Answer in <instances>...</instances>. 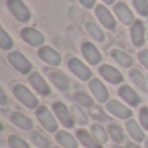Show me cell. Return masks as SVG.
Masks as SVG:
<instances>
[{
	"instance_id": "d6a6232c",
	"label": "cell",
	"mask_w": 148,
	"mask_h": 148,
	"mask_svg": "<svg viewBox=\"0 0 148 148\" xmlns=\"http://www.w3.org/2000/svg\"><path fill=\"white\" fill-rule=\"evenodd\" d=\"M136 12L143 17L148 16V0H131Z\"/></svg>"
},
{
	"instance_id": "83f0119b",
	"label": "cell",
	"mask_w": 148,
	"mask_h": 148,
	"mask_svg": "<svg viewBox=\"0 0 148 148\" xmlns=\"http://www.w3.org/2000/svg\"><path fill=\"white\" fill-rule=\"evenodd\" d=\"M86 30H87V33L90 34V36H91L94 40L99 42V43H103V42L105 40L104 33H103V30L96 25V23H94V22H87V23H86Z\"/></svg>"
},
{
	"instance_id": "8d00e7d4",
	"label": "cell",
	"mask_w": 148,
	"mask_h": 148,
	"mask_svg": "<svg viewBox=\"0 0 148 148\" xmlns=\"http://www.w3.org/2000/svg\"><path fill=\"white\" fill-rule=\"evenodd\" d=\"M78 1L81 3L86 9H91V8H94V5H95V0H78Z\"/></svg>"
},
{
	"instance_id": "b9f144b4",
	"label": "cell",
	"mask_w": 148,
	"mask_h": 148,
	"mask_svg": "<svg viewBox=\"0 0 148 148\" xmlns=\"http://www.w3.org/2000/svg\"><path fill=\"white\" fill-rule=\"evenodd\" d=\"M110 148H122V147H121V146H118V144H114V146H112Z\"/></svg>"
},
{
	"instance_id": "e0dca14e",
	"label": "cell",
	"mask_w": 148,
	"mask_h": 148,
	"mask_svg": "<svg viewBox=\"0 0 148 148\" xmlns=\"http://www.w3.org/2000/svg\"><path fill=\"white\" fill-rule=\"evenodd\" d=\"M113 10H114V14L117 16V18L121 21V23L125 26H130L135 22V18H134V14L129 7L123 3H116L114 7H113Z\"/></svg>"
},
{
	"instance_id": "ba28073f",
	"label": "cell",
	"mask_w": 148,
	"mask_h": 148,
	"mask_svg": "<svg viewBox=\"0 0 148 148\" xmlns=\"http://www.w3.org/2000/svg\"><path fill=\"white\" fill-rule=\"evenodd\" d=\"M68 68L70 69V72H73L74 75H77L81 81H90L92 79V72L90 70V68L87 65H84L81 60L72 57L68 60Z\"/></svg>"
},
{
	"instance_id": "603a6c76",
	"label": "cell",
	"mask_w": 148,
	"mask_h": 148,
	"mask_svg": "<svg viewBox=\"0 0 148 148\" xmlns=\"http://www.w3.org/2000/svg\"><path fill=\"white\" fill-rule=\"evenodd\" d=\"M129 77L133 81V83L142 92L147 94L148 92V79L144 77V74L139 69H131L129 72Z\"/></svg>"
},
{
	"instance_id": "6da1fadb",
	"label": "cell",
	"mask_w": 148,
	"mask_h": 148,
	"mask_svg": "<svg viewBox=\"0 0 148 148\" xmlns=\"http://www.w3.org/2000/svg\"><path fill=\"white\" fill-rule=\"evenodd\" d=\"M12 92L14 95V97L21 103L22 105H25L29 109H35L39 108V100L30 90L23 84H14L12 88Z\"/></svg>"
},
{
	"instance_id": "60d3db41",
	"label": "cell",
	"mask_w": 148,
	"mask_h": 148,
	"mask_svg": "<svg viewBox=\"0 0 148 148\" xmlns=\"http://www.w3.org/2000/svg\"><path fill=\"white\" fill-rule=\"evenodd\" d=\"M144 147L148 148V138H146V140H144Z\"/></svg>"
},
{
	"instance_id": "e575fe53",
	"label": "cell",
	"mask_w": 148,
	"mask_h": 148,
	"mask_svg": "<svg viewBox=\"0 0 148 148\" xmlns=\"http://www.w3.org/2000/svg\"><path fill=\"white\" fill-rule=\"evenodd\" d=\"M90 109H91V116L94 117V120H97V121H105V120H108V117L105 116L104 110H103L101 108L92 107V108H90Z\"/></svg>"
},
{
	"instance_id": "4dcf8cb0",
	"label": "cell",
	"mask_w": 148,
	"mask_h": 148,
	"mask_svg": "<svg viewBox=\"0 0 148 148\" xmlns=\"http://www.w3.org/2000/svg\"><path fill=\"white\" fill-rule=\"evenodd\" d=\"M14 46V42H13L12 36L8 35V33L4 29H0V48L8 51V49H12Z\"/></svg>"
},
{
	"instance_id": "7402d4cb",
	"label": "cell",
	"mask_w": 148,
	"mask_h": 148,
	"mask_svg": "<svg viewBox=\"0 0 148 148\" xmlns=\"http://www.w3.org/2000/svg\"><path fill=\"white\" fill-rule=\"evenodd\" d=\"M77 139L84 148H103V146L91 135V133L83 129L77 130Z\"/></svg>"
},
{
	"instance_id": "44dd1931",
	"label": "cell",
	"mask_w": 148,
	"mask_h": 148,
	"mask_svg": "<svg viewBox=\"0 0 148 148\" xmlns=\"http://www.w3.org/2000/svg\"><path fill=\"white\" fill-rule=\"evenodd\" d=\"M57 144L61 148H78V139L65 130H60L55 135Z\"/></svg>"
},
{
	"instance_id": "30bf717a",
	"label": "cell",
	"mask_w": 148,
	"mask_h": 148,
	"mask_svg": "<svg viewBox=\"0 0 148 148\" xmlns=\"http://www.w3.org/2000/svg\"><path fill=\"white\" fill-rule=\"evenodd\" d=\"M38 56L49 66H59L61 64V56L57 51L48 46H42L38 49Z\"/></svg>"
},
{
	"instance_id": "f546056e",
	"label": "cell",
	"mask_w": 148,
	"mask_h": 148,
	"mask_svg": "<svg viewBox=\"0 0 148 148\" xmlns=\"http://www.w3.org/2000/svg\"><path fill=\"white\" fill-rule=\"evenodd\" d=\"M73 100L77 103V104L81 105V107H84V108H92L94 107V99L83 91L75 92V94L73 95Z\"/></svg>"
},
{
	"instance_id": "ab89813d",
	"label": "cell",
	"mask_w": 148,
	"mask_h": 148,
	"mask_svg": "<svg viewBox=\"0 0 148 148\" xmlns=\"http://www.w3.org/2000/svg\"><path fill=\"white\" fill-rule=\"evenodd\" d=\"M103 1H104L107 5H112V4H114V0H103Z\"/></svg>"
},
{
	"instance_id": "5bb4252c",
	"label": "cell",
	"mask_w": 148,
	"mask_h": 148,
	"mask_svg": "<svg viewBox=\"0 0 148 148\" xmlns=\"http://www.w3.org/2000/svg\"><path fill=\"white\" fill-rule=\"evenodd\" d=\"M95 14H96L97 20L100 21V23H101L105 29H108V30H114L116 29L114 17H113L112 13L109 12V9L105 8L103 4L96 5V8H95Z\"/></svg>"
},
{
	"instance_id": "d590c367",
	"label": "cell",
	"mask_w": 148,
	"mask_h": 148,
	"mask_svg": "<svg viewBox=\"0 0 148 148\" xmlns=\"http://www.w3.org/2000/svg\"><path fill=\"white\" fill-rule=\"evenodd\" d=\"M138 59L144 68L148 70V49H142L138 53Z\"/></svg>"
},
{
	"instance_id": "2e32d148",
	"label": "cell",
	"mask_w": 148,
	"mask_h": 148,
	"mask_svg": "<svg viewBox=\"0 0 148 148\" xmlns=\"http://www.w3.org/2000/svg\"><path fill=\"white\" fill-rule=\"evenodd\" d=\"M131 40L135 47H143L146 43V26L143 21L135 20L131 25Z\"/></svg>"
},
{
	"instance_id": "9a60e30c",
	"label": "cell",
	"mask_w": 148,
	"mask_h": 148,
	"mask_svg": "<svg viewBox=\"0 0 148 148\" xmlns=\"http://www.w3.org/2000/svg\"><path fill=\"white\" fill-rule=\"evenodd\" d=\"M81 52L83 55L84 60L91 65H97L101 61V53L99 52V49L90 42H84L81 46Z\"/></svg>"
},
{
	"instance_id": "4316f807",
	"label": "cell",
	"mask_w": 148,
	"mask_h": 148,
	"mask_svg": "<svg viewBox=\"0 0 148 148\" xmlns=\"http://www.w3.org/2000/svg\"><path fill=\"white\" fill-rule=\"evenodd\" d=\"M70 112H72L73 120L77 125L79 126H86L88 123V116L86 114V112L83 110V108L79 104H72L70 107Z\"/></svg>"
},
{
	"instance_id": "f35d334b",
	"label": "cell",
	"mask_w": 148,
	"mask_h": 148,
	"mask_svg": "<svg viewBox=\"0 0 148 148\" xmlns=\"http://www.w3.org/2000/svg\"><path fill=\"white\" fill-rule=\"evenodd\" d=\"M125 148H140V147H139L135 142H130V143H126Z\"/></svg>"
},
{
	"instance_id": "3957f363",
	"label": "cell",
	"mask_w": 148,
	"mask_h": 148,
	"mask_svg": "<svg viewBox=\"0 0 148 148\" xmlns=\"http://www.w3.org/2000/svg\"><path fill=\"white\" fill-rule=\"evenodd\" d=\"M52 110H53V114L56 116V118L59 120V122L61 123L64 127L66 129H73L75 122L73 120V116L70 109L61 101H56L52 105Z\"/></svg>"
},
{
	"instance_id": "4fadbf2b",
	"label": "cell",
	"mask_w": 148,
	"mask_h": 148,
	"mask_svg": "<svg viewBox=\"0 0 148 148\" xmlns=\"http://www.w3.org/2000/svg\"><path fill=\"white\" fill-rule=\"evenodd\" d=\"M125 129L126 133L129 134L131 139L135 143H142L146 140V134H144V129L142 127V125L139 122H136L135 120H126L125 123Z\"/></svg>"
},
{
	"instance_id": "74e56055",
	"label": "cell",
	"mask_w": 148,
	"mask_h": 148,
	"mask_svg": "<svg viewBox=\"0 0 148 148\" xmlns=\"http://www.w3.org/2000/svg\"><path fill=\"white\" fill-rule=\"evenodd\" d=\"M7 103H8V99H7V95H5V92H4V90H0V104L1 105H7Z\"/></svg>"
},
{
	"instance_id": "277c9868",
	"label": "cell",
	"mask_w": 148,
	"mask_h": 148,
	"mask_svg": "<svg viewBox=\"0 0 148 148\" xmlns=\"http://www.w3.org/2000/svg\"><path fill=\"white\" fill-rule=\"evenodd\" d=\"M8 60H9L10 65L21 74H30L33 65L31 62L21 53L20 51H12L8 55Z\"/></svg>"
},
{
	"instance_id": "7a4b0ae2",
	"label": "cell",
	"mask_w": 148,
	"mask_h": 148,
	"mask_svg": "<svg viewBox=\"0 0 148 148\" xmlns=\"http://www.w3.org/2000/svg\"><path fill=\"white\" fill-rule=\"evenodd\" d=\"M36 120L39 121V123L42 125V127L48 133H57V129H59V123H57V118L56 116H53V113L46 107V105H42V107L36 108Z\"/></svg>"
},
{
	"instance_id": "5b68a950",
	"label": "cell",
	"mask_w": 148,
	"mask_h": 148,
	"mask_svg": "<svg viewBox=\"0 0 148 148\" xmlns=\"http://www.w3.org/2000/svg\"><path fill=\"white\" fill-rule=\"evenodd\" d=\"M105 110L109 114L114 116V117L120 118V120H130L131 116H133V110L127 105L122 104L118 100H109L105 104Z\"/></svg>"
},
{
	"instance_id": "7c38bea8",
	"label": "cell",
	"mask_w": 148,
	"mask_h": 148,
	"mask_svg": "<svg viewBox=\"0 0 148 148\" xmlns=\"http://www.w3.org/2000/svg\"><path fill=\"white\" fill-rule=\"evenodd\" d=\"M99 74L101 75V78H104L105 81L112 84H120L121 82H123L122 73L118 69H116L114 66H112V65H108V64L101 65L99 69Z\"/></svg>"
},
{
	"instance_id": "ac0fdd59",
	"label": "cell",
	"mask_w": 148,
	"mask_h": 148,
	"mask_svg": "<svg viewBox=\"0 0 148 148\" xmlns=\"http://www.w3.org/2000/svg\"><path fill=\"white\" fill-rule=\"evenodd\" d=\"M118 95L130 107H138L140 104V96L135 92V90H133L129 84H122L118 88Z\"/></svg>"
},
{
	"instance_id": "d6986e66",
	"label": "cell",
	"mask_w": 148,
	"mask_h": 148,
	"mask_svg": "<svg viewBox=\"0 0 148 148\" xmlns=\"http://www.w3.org/2000/svg\"><path fill=\"white\" fill-rule=\"evenodd\" d=\"M47 75H48V79L52 82L55 87L60 91H68L69 90V78L65 75L60 70H49L47 72Z\"/></svg>"
},
{
	"instance_id": "d4e9b609",
	"label": "cell",
	"mask_w": 148,
	"mask_h": 148,
	"mask_svg": "<svg viewBox=\"0 0 148 148\" xmlns=\"http://www.w3.org/2000/svg\"><path fill=\"white\" fill-rule=\"evenodd\" d=\"M90 133H91V135L94 136L101 146L108 143L109 134H108L107 129H104L101 125H99V123H92V125L90 126Z\"/></svg>"
},
{
	"instance_id": "836d02e7",
	"label": "cell",
	"mask_w": 148,
	"mask_h": 148,
	"mask_svg": "<svg viewBox=\"0 0 148 148\" xmlns=\"http://www.w3.org/2000/svg\"><path fill=\"white\" fill-rule=\"evenodd\" d=\"M139 123L144 130H148V107H142L139 110Z\"/></svg>"
},
{
	"instance_id": "9c48e42d",
	"label": "cell",
	"mask_w": 148,
	"mask_h": 148,
	"mask_svg": "<svg viewBox=\"0 0 148 148\" xmlns=\"http://www.w3.org/2000/svg\"><path fill=\"white\" fill-rule=\"evenodd\" d=\"M20 35H21V38L25 40V43H27L29 46H31V47H42L44 40H46L43 34L33 27L22 29Z\"/></svg>"
},
{
	"instance_id": "52a82bcc",
	"label": "cell",
	"mask_w": 148,
	"mask_h": 148,
	"mask_svg": "<svg viewBox=\"0 0 148 148\" xmlns=\"http://www.w3.org/2000/svg\"><path fill=\"white\" fill-rule=\"evenodd\" d=\"M88 88L91 91V94L94 95L95 100L100 104L103 103H108V99H109V92H108V88L104 86L100 79L97 78H92L90 79L88 82Z\"/></svg>"
},
{
	"instance_id": "cb8c5ba5",
	"label": "cell",
	"mask_w": 148,
	"mask_h": 148,
	"mask_svg": "<svg viewBox=\"0 0 148 148\" xmlns=\"http://www.w3.org/2000/svg\"><path fill=\"white\" fill-rule=\"evenodd\" d=\"M110 57H112L117 64H120L121 66H123V68H130L134 62L133 57H131L130 55H127L126 52L121 51V49H118V48H113L112 51H110Z\"/></svg>"
},
{
	"instance_id": "8fae6325",
	"label": "cell",
	"mask_w": 148,
	"mask_h": 148,
	"mask_svg": "<svg viewBox=\"0 0 148 148\" xmlns=\"http://www.w3.org/2000/svg\"><path fill=\"white\" fill-rule=\"evenodd\" d=\"M29 82L33 86V88L38 94H40L42 96L51 95V87H49V84L44 81V78L38 72H31L29 74Z\"/></svg>"
},
{
	"instance_id": "8992f818",
	"label": "cell",
	"mask_w": 148,
	"mask_h": 148,
	"mask_svg": "<svg viewBox=\"0 0 148 148\" xmlns=\"http://www.w3.org/2000/svg\"><path fill=\"white\" fill-rule=\"evenodd\" d=\"M7 5L9 8L10 13L17 18L20 22H27L31 18V13L29 8L22 0H8Z\"/></svg>"
},
{
	"instance_id": "7bdbcfd3",
	"label": "cell",
	"mask_w": 148,
	"mask_h": 148,
	"mask_svg": "<svg viewBox=\"0 0 148 148\" xmlns=\"http://www.w3.org/2000/svg\"><path fill=\"white\" fill-rule=\"evenodd\" d=\"M52 148H59V147H52Z\"/></svg>"
},
{
	"instance_id": "ffe728a7",
	"label": "cell",
	"mask_w": 148,
	"mask_h": 148,
	"mask_svg": "<svg viewBox=\"0 0 148 148\" xmlns=\"http://www.w3.org/2000/svg\"><path fill=\"white\" fill-rule=\"evenodd\" d=\"M9 120H10V122H12L13 125L17 126V127L21 129V130L30 131V130H33V127H34L33 121H31L27 116H25L23 113H21V112L10 113Z\"/></svg>"
},
{
	"instance_id": "484cf974",
	"label": "cell",
	"mask_w": 148,
	"mask_h": 148,
	"mask_svg": "<svg viewBox=\"0 0 148 148\" xmlns=\"http://www.w3.org/2000/svg\"><path fill=\"white\" fill-rule=\"evenodd\" d=\"M107 130H108V134H109L110 139H112L116 144H121L125 142V131H123L122 126H120L118 123H116V122L109 123Z\"/></svg>"
},
{
	"instance_id": "f1b7e54d",
	"label": "cell",
	"mask_w": 148,
	"mask_h": 148,
	"mask_svg": "<svg viewBox=\"0 0 148 148\" xmlns=\"http://www.w3.org/2000/svg\"><path fill=\"white\" fill-rule=\"evenodd\" d=\"M30 142L36 148H51L49 140L42 133H39V131H33L30 134Z\"/></svg>"
},
{
	"instance_id": "1f68e13d",
	"label": "cell",
	"mask_w": 148,
	"mask_h": 148,
	"mask_svg": "<svg viewBox=\"0 0 148 148\" xmlns=\"http://www.w3.org/2000/svg\"><path fill=\"white\" fill-rule=\"evenodd\" d=\"M8 144L10 148H30L29 143L18 135H9L8 136Z\"/></svg>"
}]
</instances>
